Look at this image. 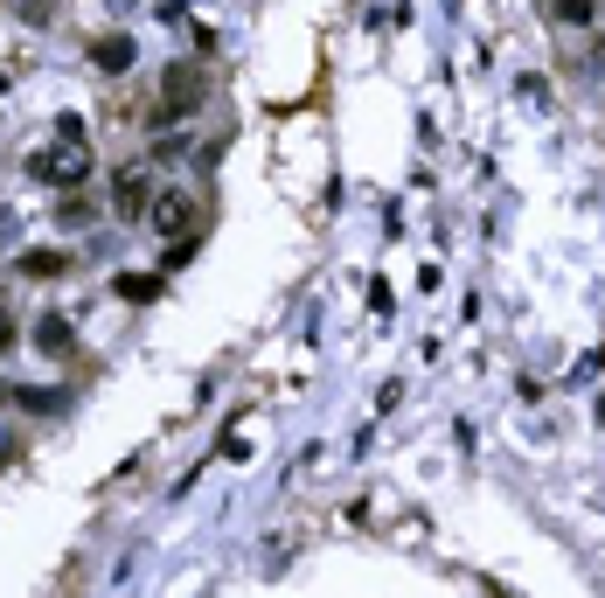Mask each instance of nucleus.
<instances>
[{
	"mask_svg": "<svg viewBox=\"0 0 605 598\" xmlns=\"http://www.w3.org/2000/svg\"><path fill=\"white\" fill-rule=\"evenodd\" d=\"M112 293H119V300H133V306H153V300L168 293V278H161V272H119V278H112Z\"/></svg>",
	"mask_w": 605,
	"mask_h": 598,
	"instance_id": "nucleus-5",
	"label": "nucleus"
},
{
	"mask_svg": "<svg viewBox=\"0 0 605 598\" xmlns=\"http://www.w3.org/2000/svg\"><path fill=\"white\" fill-rule=\"evenodd\" d=\"M8 237H14V216H8V210H0V244H8Z\"/></svg>",
	"mask_w": 605,
	"mask_h": 598,
	"instance_id": "nucleus-11",
	"label": "nucleus"
},
{
	"mask_svg": "<svg viewBox=\"0 0 605 598\" xmlns=\"http://www.w3.org/2000/svg\"><path fill=\"white\" fill-rule=\"evenodd\" d=\"M0 91H8V70H0Z\"/></svg>",
	"mask_w": 605,
	"mask_h": 598,
	"instance_id": "nucleus-14",
	"label": "nucleus"
},
{
	"mask_svg": "<svg viewBox=\"0 0 605 598\" xmlns=\"http://www.w3.org/2000/svg\"><path fill=\"white\" fill-rule=\"evenodd\" d=\"M14 404H21V411H36V418H49V411H57L63 397H57V389H14Z\"/></svg>",
	"mask_w": 605,
	"mask_h": 598,
	"instance_id": "nucleus-10",
	"label": "nucleus"
},
{
	"mask_svg": "<svg viewBox=\"0 0 605 598\" xmlns=\"http://www.w3.org/2000/svg\"><path fill=\"white\" fill-rule=\"evenodd\" d=\"M36 348H42V355H70V348H77V327H70L63 314H42V321H36Z\"/></svg>",
	"mask_w": 605,
	"mask_h": 598,
	"instance_id": "nucleus-6",
	"label": "nucleus"
},
{
	"mask_svg": "<svg viewBox=\"0 0 605 598\" xmlns=\"http://www.w3.org/2000/svg\"><path fill=\"white\" fill-rule=\"evenodd\" d=\"M91 63H98L104 77H119V70H133V36H104V42L91 49Z\"/></svg>",
	"mask_w": 605,
	"mask_h": 598,
	"instance_id": "nucleus-7",
	"label": "nucleus"
},
{
	"mask_svg": "<svg viewBox=\"0 0 605 598\" xmlns=\"http://www.w3.org/2000/svg\"><path fill=\"white\" fill-rule=\"evenodd\" d=\"M29 174L36 181H57V189H84V181H91V140H84V125L57 119V140L29 161Z\"/></svg>",
	"mask_w": 605,
	"mask_h": 598,
	"instance_id": "nucleus-1",
	"label": "nucleus"
},
{
	"mask_svg": "<svg viewBox=\"0 0 605 598\" xmlns=\"http://www.w3.org/2000/svg\"><path fill=\"white\" fill-rule=\"evenodd\" d=\"M202 98H209V77H202L195 63H174L168 84H161V125H181V119L202 105Z\"/></svg>",
	"mask_w": 605,
	"mask_h": 598,
	"instance_id": "nucleus-3",
	"label": "nucleus"
},
{
	"mask_svg": "<svg viewBox=\"0 0 605 598\" xmlns=\"http://www.w3.org/2000/svg\"><path fill=\"white\" fill-rule=\"evenodd\" d=\"M153 230H161V244H174L168 257H189L195 244H202V202H189L181 189H168V195H153Z\"/></svg>",
	"mask_w": 605,
	"mask_h": 598,
	"instance_id": "nucleus-2",
	"label": "nucleus"
},
{
	"mask_svg": "<svg viewBox=\"0 0 605 598\" xmlns=\"http://www.w3.org/2000/svg\"><path fill=\"white\" fill-rule=\"evenodd\" d=\"M63 265H70L63 251H21V257H14V272H21V278H57Z\"/></svg>",
	"mask_w": 605,
	"mask_h": 598,
	"instance_id": "nucleus-8",
	"label": "nucleus"
},
{
	"mask_svg": "<svg viewBox=\"0 0 605 598\" xmlns=\"http://www.w3.org/2000/svg\"><path fill=\"white\" fill-rule=\"evenodd\" d=\"M0 453H8V432H0Z\"/></svg>",
	"mask_w": 605,
	"mask_h": 598,
	"instance_id": "nucleus-13",
	"label": "nucleus"
},
{
	"mask_svg": "<svg viewBox=\"0 0 605 598\" xmlns=\"http://www.w3.org/2000/svg\"><path fill=\"white\" fill-rule=\"evenodd\" d=\"M8 348H14V327H8V321H0V355H8Z\"/></svg>",
	"mask_w": 605,
	"mask_h": 598,
	"instance_id": "nucleus-12",
	"label": "nucleus"
},
{
	"mask_svg": "<svg viewBox=\"0 0 605 598\" xmlns=\"http://www.w3.org/2000/svg\"><path fill=\"white\" fill-rule=\"evenodd\" d=\"M543 14L564 21V29H585V21H592V0H543Z\"/></svg>",
	"mask_w": 605,
	"mask_h": 598,
	"instance_id": "nucleus-9",
	"label": "nucleus"
},
{
	"mask_svg": "<svg viewBox=\"0 0 605 598\" xmlns=\"http://www.w3.org/2000/svg\"><path fill=\"white\" fill-rule=\"evenodd\" d=\"M147 210H153V174H147V168H119V174H112V216L140 223Z\"/></svg>",
	"mask_w": 605,
	"mask_h": 598,
	"instance_id": "nucleus-4",
	"label": "nucleus"
}]
</instances>
